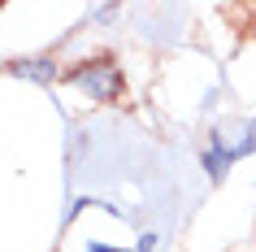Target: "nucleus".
I'll return each instance as SVG.
<instances>
[{
    "mask_svg": "<svg viewBox=\"0 0 256 252\" xmlns=\"http://www.w3.org/2000/svg\"><path fill=\"white\" fill-rule=\"evenodd\" d=\"M61 79L70 83V87H78L87 100H96V105H108V100H118L122 92H126V79H122V70L108 61V57H87V61H78V66H70Z\"/></svg>",
    "mask_w": 256,
    "mask_h": 252,
    "instance_id": "f257e3e1",
    "label": "nucleus"
},
{
    "mask_svg": "<svg viewBox=\"0 0 256 252\" xmlns=\"http://www.w3.org/2000/svg\"><path fill=\"white\" fill-rule=\"evenodd\" d=\"M14 74H26V79L48 83V79H56L61 70H56V61H14Z\"/></svg>",
    "mask_w": 256,
    "mask_h": 252,
    "instance_id": "f03ea898",
    "label": "nucleus"
}]
</instances>
